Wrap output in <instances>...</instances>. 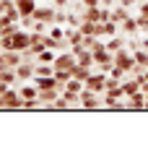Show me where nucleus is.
Returning a JSON list of instances; mask_svg holds the SVG:
<instances>
[{"instance_id": "obj_2", "label": "nucleus", "mask_w": 148, "mask_h": 151, "mask_svg": "<svg viewBox=\"0 0 148 151\" xmlns=\"http://www.w3.org/2000/svg\"><path fill=\"white\" fill-rule=\"evenodd\" d=\"M135 91H140V81L138 78H122V96H130V94H135Z\"/></svg>"}, {"instance_id": "obj_10", "label": "nucleus", "mask_w": 148, "mask_h": 151, "mask_svg": "<svg viewBox=\"0 0 148 151\" xmlns=\"http://www.w3.org/2000/svg\"><path fill=\"white\" fill-rule=\"evenodd\" d=\"M39 76H52V68H47V65H44V68H39Z\"/></svg>"}, {"instance_id": "obj_5", "label": "nucleus", "mask_w": 148, "mask_h": 151, "mask_svg": "<svg viewBox=\"0 0 148 151\" xmlns=\"http://www.w3.org/2000/svg\"><path fill=\"white\" fill-rule=\"evenodd\" d=\"M26 45H31V37L16 31V34H13V50H21V47H26Z\"/></svg>"}, {"instance_id": "obj_4", "label": "nucleus", "mask_w": 148, "mask_h": 151, "mask_svg": "<svg viewBox=\"0 0 148 151\" xmlns=\"http://www.w3.org/2000/svg\"><path fill=\"white\" fill-rule=\"evenodd\" d=\"M16 8L21 16H31L34 13V0H16Z\"/></svg>"}, {"instance_id": "obj_3", "label": "nucleus", "mask_w": 148, "mask_h": 151, "mask_svg": "<svg viewBox=\"0 0 148 151\" xmlns=\"http://www.w3.org/2000/svg\"><path fill=\"white\" fill-rule=\"evenodd\" d=\"M119 31L122 34H135V31H140V24H138V18H125V21H119Z\"/></svg>"}, {"instance_id": "obj_7", "label": "nucleus", "mask_w": 148, "mask_h": 151, "mask_svg": "<svg viewBox=\"0 0 148 151\" xmlns=\"http://www.w3.org/2000/svg\"><path fill=\"white\" fill-rule=\"evenodd\" d=\"M104 45H107V50L117 52V50H122V47H125V37H117V34H114V39H109V42H104Z\"/></svg>"}, {"instance_id": "obj_6", "label": "nucleus", "mask_w": 148, "mask_h": 151, "mask_svg": "<svg viewBox=\"0 0 148 151\" xmlns=\"http://www.w3.org/2000/svg\"><path fill=\"white\" fill-rule=\"evenodd\" d=\"M133 58H135V65L148 68V50H133Z\"/></svg>"}, {"instance_id": "obj_12", "label": "nucleus", "mask_w": 148, "mask_h": 151, "mask_svg": "<svg viewBox=\"0 0 148 151\" xmlns=\"http://www.w3.org/2000/svg\"><path fill=\"white\" fill-rule=\"evenodd\" d=\"M55 5H65V0H55Z\"/></svg>"}, {"instance_id": "obj_9", "label": "nucleus", "mask_w": 148, "mask_h": 151, "mask_svg": "<svg viewBox=\"0 0 148 151\" xmlns=\"http://www.w3.org/2000/svg\"><path fill=\"white\" fill-rule=\"evenodd\" d=\"M34 94H36V89H31V86H26V89L21 91V96H24V99H34Z\"/></svg>"}, {"instance_id": "obj_1", "label": "nucleus", "mask_w": 148, "mask_h": 151, "mask_svg": "<svg viewBox=\"0 0 148 151\" xmlns=\"http://www.w3.org/2000/svg\"><path fill=\"white\" fill-rule=\"evenodd\" d=\"M114 65H119V68H125V70H130V73H133L135 58L130 55V52H125V50H117V52H114Z\"/></svg>"}, {"instance_id": "obj_8", "label": "nucleus", "mask_w": 148, "mask_h": 151, "mask_svg": "<svg viewBox=\"0 0 148 151\" xmlns=\"http://www.w3.org/2000/svg\"><path fill=\"white\" fill-rule=\"evenodd\" d=\"M125 18H127V11H125V5H119L117 11H112V21H114V24L125 21Z\"/></svg>"}, {"instance_id": "obj_11", "label": "nucleus", "mask_w": 148, "mask_h": 151, "mask_svg": "<svg viewBox=\"0 0 148 151\" xmlns=\"http://www.w3.org/2000/svg\"><path fill=\"white\" fill-rule=\"evenodd\" d=\"M29 73H31L29 68H18V76H21V78H26V76H29Z\"/></svg>"}]
</instances>
